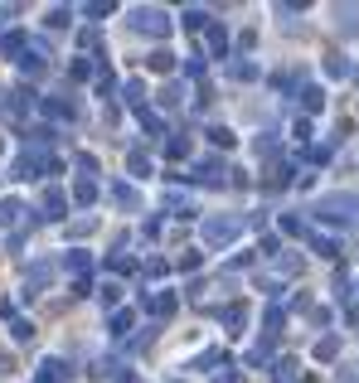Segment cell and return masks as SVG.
Here are the masks:
<instances>
[{"label": "cell", "instance_id": "cell-4", "mask_svg": "<svg viewBox=\"0 0 359 383\" xmlns=\"http://www.w3.org/2000/svg\"><path fill=\"white\" fill-rule=\"evenodd\" d=\"M321 223H359V194H321L316 199Z\"/></svg>", "mask_w": 359, "mask_h": 383}, {"label": "cell", "instance_id": "cell-17", "mask_svg": "<svg viewBox=\"0 0 359 383\" xmlns=\"http://www.w3.org/2000/svg\"><path fill=\"white\" fill-rule=\"evenodd\" d=\"M219 320H223L228 330H233V335H243V325H248V306H243V301L223 306V311H219Z\"/></svg>", "mask_w": 359, "mask_h": 383}, {"label": "cell", "instance_id": "cell-30", "mask_svg": "<svg viewBox=\"0 0 359 383\" xmlns=\"http://www.w3.org/2000/svg\"><path fill=\"white\" fill-rule=\"evenodd\" d=\"M272 383H296V359L291 355L272 359Z\"/></svg>", "mask_w": 359, "mask_h": 383}, {"label": "cell", "instance_id": "cell-6", "mask_svg": "<svg viewBox=\"0 0 359 383\" xmlns=\"http://www.w3.org/2000/svg\"><path fill=\"white\" fill-rule=\"evenodd\" d=\"M228 165L219 161V156H204V161H194V170H190V180L194 185H209V190H219V185H228Z\"/></svg>", "mask_w": 359, "mask_h": 383}, {"label": "cell", "instance_id": "cell-5", "mask_svg": "<svg viewBox=\"0 0 359 383\" xmlns=\"http://www.w3.org/2000/svg\"><path fill=\"white\" fill-rule=\"evenodd\" d=\"M49 44H44V39H29V49L20 58H15V63H20V73H25V78H44V73H49Z\"/></svg>", "mask_w": 359, "mask_h": 383}, {"label": "cell", "instance_id": "cell-20", "mask_svg": "<svg viewBox=\"0 0 359 383\" xmlns=\"http://www.w3.org/2000/svg\"><path fill=\"white\" fill-rule=\"evenodd\" d=\"M180 25L190 29V34H204V29L214 25V15H209V10H199V5H190V10L180 15Z\"/></svg>", "mask_w": 359, "mask_h": 383}, {"label": "cell", "instance_id": "cell-15", "mask_svg": "<svg viewBox=\"0 0 359 383\" xmlns=\"http://www.w3.org/2000/svg\"><path fill=\"white\" fill-rule=\"evenodd\" d=\"M29 49V34H20V29H5L0 34V58H20Z\"/></svg>", "mask_w": 359, "mask_h": 383}, {"label": "cell", "instance_id": "cell-50", "mask_svg": "<svg viewBox=\"0 0 359 383\" xmlns=\"http://www.w3.org/2000/svg\"><path fill=\"white\" fill-rule=\"evenodd\" d=\"M277 272H282V276H296V272H301V257H277Z\"/></svg>", "mask_w": 359, "mask_h": 383}, {"label": "cell", "instance_id": "cell-58", "mask_svg": "<svg viewBox=\"0 0 359 383\" xmlns=\"http://www.w3.org/2000/svg\"><path fill=\"white\" fill-rule=\"evenodd\" d=\"M112 383H136V374H132V369H117V374H112Z\"/></svg>", "mask_w": 359, "mask_h": 383}, {"label": "cell", "instance_id": "cell-35", "mask_svg": "<svg viewBox=\"0 0 359 383\" xmlns=\"http://www.w3.org/2000/svg\"><path fill=\"white\" fill-rule=\"evenodd\" d=\"M296 97H301V107H306V117H311V112H321V107H326V92H321V87H301V92H296Z\"/></svg>", "mask_w": 359, "mask_h": 383}, {"label": "cell", "instance_id": "cell-40", "mask_svg": "<svg viewBox=\"0 0 359 383\" xmlns=\"http://www.w3.org/2000/svg\"><path fill=\"white\" fill-rule=\"evenodd\" d=\"M335 15H340V29H345V34H355L359 29V10L355 5H335Z\"/></svg>", "mask_w": 359, "mask_h": 383}, {"label": "cell", "instance_id": "cell-10", "mask_svg": "<svg viewBox=\"0 0 359 383\" xmlns=\"http://www.w3.org/2000/svg\"><path fill=\"white\" fill-rule=\"evenodd\" d=\"M141 306H146L156 320H170V315L180 311V296H175V291H151V296H141Z\"/></svg>", "mask_w": 359, "mask_h": 383}, {"label": "cell", "instance_id": "cell-52", "mask_svg": "<svg viewBox=\"0 0 359 383\" xmlns=\"http://www.w3.org/2000/svg\"><path fill=\"white\" fill-rule=\"evenodd\" d=\"M199 262H204V257H199V252H185V257H180V262H175V267H180V272H199Z\"/></svg>", "mask_w": 359, "mask_h": 383}, {"label": "cell", "instance_id": "cell-53", "mask_svg": "<svg viewBox=\"0 0 359 383\" xmlns=\"http://www.w3.org/2000/svg\"><path fill=\"white\" fill-rule=\"evenodd\" d=\"M291 136H296V141H311V117H296V126H291Z\"/></svg>", "mask_w": 359, "mask_h": 383}, {"label": "cell", "instance_id": "cell-59", "mask_svg": "<svg viewBox=\"0 0 359 383\" xmlns=\"http://www.w3.org/2000/svg\"><path fill=\"white\" fill-rule=\"evenodd\" d=\"M214 383H243V374H238V369H228V374H219Z\"/></svg>", "mask_w": 359, "mask_h": 383}, {"label": "cell", "instance_id": "cell-11", "mask_svg": "<svg viewBox=\"0 0 359 383\" xmlns=\"http://www.w3.org/2000/svg\"><path fill=\"white\" fill-rule=\"evenodd\" d=\"M107 194H112V204H117V209H127V214H136V209H141L136 185H127V180H112V185H107Z\"/></svg>", "mask_w": 359, "mask_h": 383}, {"label": "cell", "instance_id": "cell-27", "mask_svg": "<svg viewBox=\"0 0 359 383\" xmlns=\"http://www.w3.org/2000/svg\"><path fill=\"white\" fill-rule=\"evenodd\" d=\"M277 228H282L286 238H311V228H306L301 214H282V219H277Z\"/></svg>", "mask_w": 359, "mask_h": 383}, {"label": "cell", "instance_id": "cell-7", "mask_svg": "<svg viewBox=\"0 0 359 383\" xmlns=\"http://www.w3.org/2000/svg\"><path fill=\"white\" fill-rule=\"evenodd\" d=\"M54 272H58V262H49V257H39V262H29V272H25V301H34V296H44V286L54 281Z\"/></svg>", "mask_w": 359, "mask_h": 383}, {"label": "cell", "instance_id": "cell-47", "mask_svg": "<svg viewBox=\"0 0 359 383\" xmlns=\"http://www.w3.org/2000/svg\"><path fill=\"white\" fill-rule=\"evenodd\" d=\"M326 73H331V78H350V63H345L340 54H331L326 58Z\"/></svg>", "mask_w": 359, "mask_h": 383}, {"label": "cell", "instance_id": "cell-26", "mask_svg": "<svg viewBox=\"0 0 359 383\" xmlns=\"http://www.w3.org/2000/svg\"><path fill=\"white\" fill-rule=\"evenodd\" d=\"M97 92H102V97H117V92H122V82H117V73L107 68V58L97 63Z\"/></svg>", "mask_w": 359, "mask_h": 383}, {"label": "cell", "instance_id": "cell-19", "mask_svg": "<svg viewBox=\"0 0 359 383\" xmlns=\"http://www.w3.org/2000/svg\"><path fill=\"white\" fill-rule=\"evenodd\" d=\"M5 325H10V340H15V345H29V340H34V320H25L20 311L5 315Z\"/></svg>", "mask_w": 359, "mask_h": 383}, {"label": "cell", "instance_id": "cell-9", "mask_svg": "<svg viewBox=\"0 0 359 383\" xmlns=\"http://www.w3.org/2000/svg\"><path fill=\"white\" fill-rule=\"evenodd\" d=\"M39 219H44V223L68 219V194L58 190V185H49V190H44V199H39Z\"/></svg>", "mask_w": 359, "mask_h": 383}, {"label": "cell", "instance_id": "cell-48", "mask_svg": "<svg viewBox=\"0 0 359 383\" xmlns=\"http://www.w3.org/2000/svg\"><path fill=\"white\" fill-rule=\"evenodd\" d=\"M204 68H209V58H199V54L185 58V73H190V78H204Z\"/></svg>", "mask_w": 359, "mask_h": 383}, {"label": "cell", "instance_id": "cell-36", "mask_svg": "<svg viewBox=\"0 0 359 383\" xmlns=\"http://www.w3.org/2000/svg\"><path fill=\"white\" fill-rule=\"evenodd\" d=\"M228 73H233V78H238V82H252V78H262V68H257L252 58H238V63H233Z\"/></svg>", "mask_w": 359, "mask_h": 383}, {"label": "cell", "instance_id": "cell-49", "mask_svg": "<svg viewBox=\"0 0 359 383\" xmlns=\"http://www.w3.org/2000/svg\"><path fill=\"white\" fill-rule=\"evenodd\" d=\"M97 228V219H78V223H68V238H87Z\"/></svg>", "mask_w": 359, "mask_h": 383}, {"label": "cell", "instance_id": "cell-8", "mask_svg": "<svg viewBox=\"0 0 359 383\" xmlns=\"http://www.w3.org/2000/svg\"><path fill=\"white\" fill-rule=\"evenodd\" d=\"M34 107H39V92H34V87H10V92H0V112H5V117H29Z\"/></svg>", "mask_w": 359, "mask_h": 383}, {"label": "cell", "instance_id": "cell-22", "mask_svg": "<svg viewBox=\"0 0 359 383\" xmlns=\"http://www.w3.org/2000/svg\"><path fill=\"white\" fill-rule=\"evenodd\" d=\"M25 141L34 146V156H44V146H54V141H58V131H54V126H29V131H25Z\"/></svg>", "mask_w": 359, "mask_h": 383}, {"label": "cell", "instance_id": "cell-44", "mask_svg": "<svg viewBox=\"0 0 359 383\" xmlns=\"http://www.w3.org/2000/svg\"><path fill=\"white\" fill-rule=\"evenodd\" d=\"M272 87L277 92H301V78L296 73H272Z\"/></svg>", "mask_w": 359, "mask_h": 383}, {"label": "cell", "instance_id": "cell-45", "mask_svg": "<svg viewBox=\"0 0 359 383\" xmlns=\"http://www.w3.org/2000/svg\"><path fill=\"white\" fill-rule=\"evenodd\" d=\"M306 243L316 247V252H321V257H340V247H335V238H321V233H311V238H306Z\"/></svg>", "mask_w": 359, "mask_h": 383}, {"label": "cell", "instance_id": "cell-51", "mask_svg": "<svg viewBox=\"0 0 359 383\" xmlns=\"http://www.w3.org/2000/svg\"><path fill=\"white\" fill-rule=\"evenodd\" d=\"M97 296H102V306H117V301H122V286H117V281H107Z\"/></svg>", "mask_w": 359, "mask_h": 383}, {"label": "cell", "instance_id": "cell-34", "mask_svg": "<svg viewBox=\"0 0 359 383\" xmlns=\"http://www.w3.org/2000/svg\"><path fill=\"white\" fill-rule=\"evenodd\" d=\"M92 199H97V180H83V175H78V185H73V204H92Z\"/></svg>", "mask_w": 359, "mask_h": 383}, {"label": "cell", "instance_id": "cell-3", "mask_svg": "<svg viewBox=\"0 0 359 383\" xmlns=\"http://www.w3.org/2000/svg\"><path fill=\"white\" fill-rule=\"evenodd\" d=\"M238 233H243V214H214V219H204V228H199V238H204L209 252L228 247Z\"/></svg>", "mask_w": 359, "mask_h": 383}, {"label": "cell", "instance_id": "cell-1", "mask_svg": "<svg viewBox=\"0 0 359 383\" xmlns=\"http://www.w3.org/2000/svg\"><path fill=\"white\" fill-rule=\"evenodd\" d=\"M10 180H54V175H63V161L58 156H34V151H25V156H15L10 161V170H5Z\"/></svg>", "mask_w": 359, "mask_h": 383}, {"label": "cell", "instance_id": "cell-33", "mask_svg": "<svg viewBox=\"0 0 359 383\" xmlns=\"http://www.w3.org/2000/svg\"><path fill=\"white\" fill-rule=\"evenodd\" d=\"M335 355H340V335H321V340H316V359H321V364H331Z\"/></svg>", "mask_w": 359, "mask_h": 383}, {"label": "cell", "instance_id": "cell-37", "mask_svg": "<svg viewBox=\"0 0 359 383\" xmlns=\"http://www.w3.org/2000/svg\"><path fill=\"white\" fill-rule=\"evenodd\" d=\"M180 102H185V87H180V82H166V87H161V107L175 112Z\"/></svg>", "mask_w": 359, "mask_h": 383}, {"label": "cell", "instance_id": "cell-23", "mask_svg": "<svg viewBox=\"0 0 359 383\" xmlns=\"http://www.w3.org/2000/svg\"><path fill=\"white\" fill-rule=\"evenodd\" d=\"M136 330V311H112V340H127Z\"/></svg>", "mask_w": 359, "mask_h": 383}, {"label": "cell", "instance_id": "cell-41", "mask_svg": "<svg viewBox=\"0 0 359 383\" xmlns=\"http://www.w3.org/2000/svg\"><path fill=\"white\" fill-rule=\"evenodd\" d=\"M204 136H209V146H219V151H228V146H233V131H228V126H209V131H204Z\"/></svg>", "mask_w": 359, "mask_h": 383}, {"label": "cell", "instance_id": "cell-24", "mask_svg": "<svg viewBox=\"0 0 359 383\" xmlns=\"http://www.w3.org/2000/svg\"><path fill=\"white\" fill-rule=\"evenodd\" d=\"M97 63H102V58H73V63H68V78H73V82L97 78Z\"/></svg>", "mask_w": 359, "mask_h": 383}, {"label": "cell", "instance_id": "cell-14", "mask_svg": "<svg viewBox=\"0 0 359 383\" xmlns=\"http://www.w3.org/2000/svg\"><path fill=\"white\" fill-rule=\"evenodd\" d=\"M204 44H209V58H228V29L214 20V25L204 29Z\"/></svg>", "mask_w": 359, "mask_h": 383}, {"label": "cell", "instance_id": "cell-16", "mask_svg": "<svg viewBox=\"0 0 359 383\" xmlns=\"http://www.w3.org/2000/svg\"><path fill=\"white\" fill-rule=\"evenodd\" d=\"M117 97H122V102H127L132 112H141V107H146V82H141V78H127Z\"/></svg>", "mask_w": 359, "mask_h": 383}, {"label": "cell", "instance_id": "cell-2", "mask_svg": "<svg viewBox=\"0 0 359 383\" xmlns=\"http://www.w3.org/2000/svg\"><path fill=\"white\" fill-rule=\"evenodd\" d=\"M127 25L136 29V34H151V39H170L175 20H170V10H161V5H132L127 10Z\"/></svg>", "mask_w": 359, "mask_h": 383}, {"label": "cell", "instance_id": "cell-56", "mask_svg": "<svg viewBox=\"0 0 359 383\" xmlns=\"http://www.w3.org/2000/svg\"><path fill=\"white\" fill-rule=\"evenodd\" d=\"M252 146H257V156H277V141L272 136H257Z\"/></svg>", "mask_w": 359, "mask_h": 383}, {"label": "cell", "instance_id": "cell-13", "mask_svg": "<svg viewBox=\"0 0 359 383\" xmlns=\"http://www.w3.org/2000/svg\"><path fill=\"white\" fill-rule=\"evenodd\" d=\"M25 204H20V199H0V223H5V228H34V223H25Z\"/></svg>", "mask_w": 359, "mask_h": 383}, {"label": "cell", "instance_id": "cell-60", "mask_svg": "<svg viewBox=\"0 0 359 383\" xmlns=\"http://www.w3.org/2000/svg\"><path fill=\"white\" fill-rule=\"evenodd\" d=\"M34 383H49V379H44V374H34Z\"/></svg>", "mask_w": 359, "mask_h": 383}, {"label": "cell", "instance_id": "cell-46", "mask_svg": "<svg viewBox=\"0 0 359 383\" xmlns=\"http://www.w3.org/2000/svg\"><path fill=\"white\" fill-rule=\"evenodd\" d=\"M291 180H296V170H291V165H277L267 185H272V190H282V185H291Z\"/></svg>", "mask_w": 359, "mask_h": 383}, {"label": "cell", "instance_id": "cell-32", "mask_svg": "<svg viewBox=\"0 0 359 383\" xmlns=\"http://www.w3.org/2000/svg\"><path fill=\"white\" fill-rule=\"evenodd\" d=\"M141 117V131H151V136H166V117H161V112H151V107H141L136 112Z\"/></svg>", "mask_w": 359, "mask_h": 383}, {"label": "cell", "instance_id": "cell-21", "mask_svg": "<svg viewBox=\"0 0 359 383\" xmlns=\"http://www.w3.org/2000/svg\"><path fill=\"white\" fill-rule=\"evenodd\" d=\"M127 175H132V180H146V175H151V156H146L141 146L127 151Z\"/></svg>", "mask_w": 359, "mask_h": 383}, {"label": "cell", "instance_id": "cell-38", "mask_svg": "<svg viewBox=\"0 0 359 383\" xmlns=\"http://www.w3.org/2000/svg\"><path fill=\"white\" fill-rule=\"evenodd\" d=\"M44 25H49V29H68V25H73V10H68V5H54V10L44 15Z\"/></svg>", "mask_w": 359, "mask_h": 383}, {"label": "cell", "instance_id": "cell-57", "mask_svg": "<svg viewBox=\"0 0 359 383\" xmlns=\"http://www.w3.org/2000/svg\"><path fill=\"white\" fill-rule=\"evenodd\" d=\"M15 15H20V10H15V5H0V34H5V25H10V20H15Z\"/></svg>", "mask_w": 359, "mask_h": 383}, {"label": "cell", "instance_id": "cell-54", "mask_svg": "<svg viewBox=\"0 0 359 383\" xmlns=\"http://www.w3.org/2000/svg\"><path fill=\"white\" fill-rule=\"evenodd\" d=\"M306 161H316V165H326V161H331V146H311V151H306Z\"/></svg>", "mask_w": 359, "mask_h": 383}, {"label": "cell", "instance_id": "cell-39", "mask_svg": "<svg viewBox=\"0 0 359 383\" xmlns=\"http://www.w3.org/2000/svg\"><path fill=\"white\" fill-rule=\"evenodd\" d=\"M214 364H228V355H223V350H204V355L194 359L190 369H199V374H209V369H214Z\"/></svg>", "mask_w": 359, "mask_h": 383}, {"label": "cell", "instance_id": "cell-28", "mask_svg": "<svg viewBox=\"0 0 359 383\" xmlns=\"http://www.w3.org/2000/svg\"><path fill=\"white\" fill-rule=\"evenodd\" d=\"M39 374H44V379L49 383H68V374H73V369H68V364H63V359H44V364H39Z\"/></svg>", "mask_w": 359, "mask_h": 383}, {"label": "cell", "instance_id": "cell-12", "mask_svg": "<svg viewBox=\"0 0 359 383\" xmlns=\"http://www.w3.org/2000/svg\"><path fill=\"white\" fill-rule=\"evenodd\" d=\"M39 112L54 117V122H73L78 117V102L73 97H39Z\"/></svg>", "mask_w": 359, "mask_h": 383}, {"label": "cell", "instance_id": "cell-42", "mask_svg": "<svg viewBox=\"0 0 359 383\" xmlns=\"http://www.w3.org/2000/svg\"><path fill=\"white\" fill-rule=\"evenodd\" d=\"M112 10H117L112 0H87V5H83V15H87V20H107Z\"/></svg>", "mask_w": 359, "mask_h": 383}, {"label": "cell", "instance_id": "cell-18", "mask_svg": "<svg viewBox=\"0 0 359 383\" xmlns=\"http://www.w3.org/2000/svg\"><path fill=\"white\" fill-rule=\"evenodd\" d=\"M63 267H68V272L78 276V281H87V276H92V257L73 247V252H63Z\"/></svg>", "mask_w": 359, "mask_h": 383}, {"label": "cell", "instance_id": "cell-29", "mask_svg": "<svg viewBox=\"0 0 359 383\" xmlns=\"http://www.w3.org/2000/svg\"><path fill=\"white\" fill-rule=\"evenodd\" d=\"M146 68H151V73H175V54H170V49H151V54H146Z\"/></svg>", "mask_w": 359, "mask_h": 383}, {"label": "cell", "instance_id": "cell-43", "mask_svg": "<svg viewBox=\"0 0 359 383\" xmlns=\"http://www.w3.org/2000/svg\"><path fill=\"white\" fill-rule=\"evenodd\" d=\"M166 156H170V161H185V156H190V136H170L166 141Z\"/></svg>", "mask_w": 359, "mask_h": 383}, {"label": "cell", "instance_id": "cell-55", "mask_svg": "<svg viewBox=\"0 0 359 383\" xmlns=\"http://www.w3.org/2000/svg\"><path fill=\"white\" fill-rule=\"evenodd\" d=\"M170 267H166V257H151V262H146V276H166Z\"/></svg>", "mask_w": 359, "mask_h": 383}, {"label": "cell", "instance_id": "cell-31", "mask_svg": "<svg viewBox=\"0 0 359 383\" xmlns=\"http://www.w3.org/2000/svg\"><path fill=\"white\" fill-rule=\"evenodd\" d=\"M107 267H112V272H117V276H132V272H136V257H132L127 247H117V252H112V257H107Z\"/></svg>", "mask_w": 359, "mask_h": 383}, {"label": "cell", "instance_id": "cell-25", "mask_svg": "<svg viewBox=\"0 0 359 383\" xmlns=\"http://www.w3.org/2000/svg\"><path fill=\"white\" fill-rule=\"evenodd\" d=\"M166 209L175 214V219H194V204H190V194H180V190H170V194H166Z\"/></svg>", "mask_w": 359, "mask_h": 383}]
</instances>
